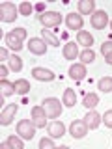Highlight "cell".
Listing matches in <instances>:
<instances>
[{
    "mask_svg": "<svg viewBox=\"0 0 112 149\" xmlns=\"http://www.w3.org/2000/svg\"><path fill=\"white\" fill-rule=\"evenodd\" d=\"M62 106H64V102H60L56 97H47V99L43 101V108H45L47 116H49L50 119L60 118V114H62Z\"/></svg>",
    "mask_w": 112,
    "mask_h": 149,
    "instance_id": "6da1fadb",
    "label": "cell"
},
{
    "mask_svg": "<svg viewBox=\"0 0 112 149\" xmlns=\"http://www.w3.org/2000/svg\"><path fill=\"white\" fill-rule=\"evenodd\" d=\"M37 19H39V22L45 28H56L62 24V13H58V11H43Z\"/></svg>",
    "mask_w": 112,
    "mask_h": 149,
    "instance_id": "7a4b0ae2",
    "label": "cell"
},
{
    "mask_svg": "<svg viewBox=\"0 0 112 149\" xmlns=\"http://www.w3.org/2000/svg\"><path fill=\"white\" fill-rule=\"evenodd\" d=\"M17 134H19L22 140H32V138H34V134H36V125H34V121H30V119H21V121L17 123Z\"/></svg>",
    "mask_w": 112,
    "mask_h": 149,
    "instance_id": "3957f363",
    "label": "cell"
},
{
    "mask_svg": "<svg viewBox=\"0 0 112 149\" xmlns=\"http://www.w3.org/2000/svg\"><path fill=\"white\" fill-rule=\"evenodd\" d=\"M88 125L84 123V119H73L71 121V125H69V134H71L73 138H77V140H80L84 138L88 134Z\"/></svg>",
    "mask_w": 112,
    "mask_h": 149,
    "instance_id": "277c9868",
    "label": "cell"
},
{
    "mask_svg": "<svg viewBox=\"0 0 112 149\" xmlns=\"http://www.w3.org/2000/svg\"><path fill=\"white\" fill-rule=\"evenodd\" d=\"M17 11L19 9L15 8V4H11V2L0 4V19H2L4 22H13L17 19Z\"/></svg>",
    "mask_w": 112,
    "mask_h": 149,
    "instance_id": "5b68a950",
    "label": "cell"
},
{
    "mask_svg": "<svg viewBox=\"0 0 112 149\" xmlns=\"http://www.w3.org/2000/svg\"><path fill=\"white\" fill-rule=\"evenodd\" d=\"M32 121H34V125L37 129H43V127H47V112H45V108L43 106H34L32 108Z\"/></svg>",
    "mask_w": 112,
    "mask_h": 149,
    "instance_id": "8992f818",
    "label": "cell"
},
{
    "mask_svg": "<svg viewBox=\"0 0 112 149\" xmlns=\"http://www.w3.org/2000/svg\"><path fill=\"white\" fill-rule=\"evenodd\" d=\"M92 26L95 28V30H103V28L108 26V15H106V11H103V9L93 11V15H92Z\"/></svg>",
    "mask_w": 112,
    "mask_h": 149,
    "instance_id": "52a82bcc",
    "label": "cell"
},
{
    "mask_svg": "<svg viewBox=\"0 0 112 149\" xmlns=\"http://www.w3.org/2000/svg\"><path fill=\"white\" fill-rule=\"evenodd\" d=\"M32 77H34L36 80H41V82H52L56 78V74L47 67H34L32 69Z\"/></svg>",
    "mask_w": 112,
    "mask_h": 149,
    "instance_id": "ba28073f",
    "label": "cell"
},
{
    "mask_svg": "<svg viewBox=\"0 0 112 149\" xmlns=\"http://www.w3.org/2000/svg\"><path fill=\"white\" fill-rule=\"evenodd\" d=\"M101 121H103V116L97 110H90L86 116H84V123L88 125L90 130H97V127L101 125Z\"/></svg>",
    "mask_w": 112,
    "mask_h": 149,
    "instance_id": "9c48e42d",
    "label": "cell"
},
{
    "mask_svg": "<svg viewBox=\"0 0 112 149\" xmlns=\"http://www.w3.org/2000/svg\"><path fill=\"white\" fill-rule=\"evenodd\" d=\"M19 110V104H8V108H2V114H0V125H9L13 121V118H15Z\"/></svg>",
    "mask_w": 112,
    "mask_h": 149,
    "instance_id": "30bf717a",
    "label": "cell"
},
{
    "mask_svg": "<svg viewBox=\"0 0 112 149\" xmlns=\"http://www.w3.org/2000/svg\"><path fill=\"white\" fill-rule=\"evenodd\" d=\"M28 50H30L32 54H37V56H43L47 52V43L43 39H37V37H32L30 41H28Z\"/></svg>",
    "mask_w": 112,
    "mask_h": 149,
    "instance_id": "8fae6325",
    "label": "cell"
},
{
    "mask_svg": "<svg viewBox=\"0 0 112 149\" xmlns=\"http://www.w3.org/2000/svg\"><path fill=\"white\" fill-rule=\"evenodd\" d=\"M65 22H67V28H69V30H77V32H80L82 26H84V21H82V15H80V13H67Z\"/></svg>",
    "mask_w": 112,
    "mask_h": 149,
    "instance_id": "7c38bea8",
    "label": "cell"
},
{
    "mask_svg": "<svg viewBox=\"0 0 112 149\" xmlns=\"http://www.w3.org/2000/svg\"><path fill=\"white\" fill-rule=\"evenodd\" d=\"M86 74H88V71H86V65L84 63H73L71 67H69V77H71L73 80H82Z\"/></svg>",
    "mask_w": 112,
    "mask_h": 149,
    "instance_id": "4fadbf2b",
    "label": "cell"
},
{
    "mask_svg": "<svg viewBox=\"0 0 112 149\" xmlns=\"http://www.w3.org/2000/svg\"><path fill=\"white\" fill-rule=\"evenodd\" d=\"M4 41H6L8 49H11V50H21L22 49V39L19 36H15L13 32H9L8 36H4Z\"/></svg>",
    "mask_w": 112,
    "mask_h": 149,
    "instance_id": "5bb4252c",
    "label": "cell"
},
{
    "mask_svg": "<svg viewBox=\"0 0 112 149\" xmlns=\"http://www.w3.org/2000/svg\"><path fill=\"white\" fill-rule=\"evenodd\" d=\"M78 43H73V41H67V43L64 45V58L65 60H77L78 58Z\"/></svg>",
    "mask_w": 112,
    "mask_h": 149,
    "instance_id": "9a60e30c",
    "label": "cell"
},
{
    "mask_svg": "<svg viewBox=\"0 0 112 149\" xmlns=\"http://www.w3.org/2000/svg\"><path fill=\"white\" fill-rule=\"evenodd\" d=\"M49 134H50V138H62L64 134H65V125L62 123V121H52V123L49 125Z\"/></svg>",
    "mask_w": 112,
    "mask_h": 149,
    "instance_id": "2e32d148",
    "label": "cell"
},
{
    "mask_svg": "<svg viewBox=\"0 0 112 149\" xmlns=\"http://www.w3.org/2000/svg\"><path fill=\"white\" fill-rule=\"evenodd\" d=\"M77 43L86 47V49H90L93 45V36L90 32H86V30H80V32H77Z\"/></svg>",
    "mask_w": 112,
    "mask_h": 149,
    "instance_id": "e0dca14e",
    "label": "cell"
},
{
    "mask_svg": "<svg viewBox=\"0 0 112 149\" xmlns=\"http://www.w3.org/2000/svg\"><path fill=\"white\" fill-rule=\"evenodd\" d=\"M97 104H99V97H97V93H86V95L82 97V106H86L88 110H93Z\"/></svg>",
    "mask_w": 112,
    "mask_h": 149,
    "instance_id": "ac0fdd59",
    "label": "cell"
},
{
    "mask_svg": "<svg viewBox=\"0 0 112 149\" xmlns=\"http://www.w3.org/2000/svg\"><path fill=\"white\" fill-rule=\"evenodd\" d=\"M93 9H95L93 0H80L78 2V13L80 15H93Z\"/></svg>",
    "mask_w": 112,
    "mask_h": 149,
    "instance_id": "d6986e66",
    "label": "cell"
},
{
    "mask_svg": "<svg viewBox=\"0 0 112 149\" xmlns=\"http://www.w3.org/2000/svg\"><path fill=\"white\" fill-rule=\"evenodd\" d=\"M64 106H67V108H71V106L77 104V93H75V90H71V88H67V90L64 91Z\"/></svg>",
    "mask_w": 112,
    "mask_h": 149,
    "instance_id": "ffe728a7",
    "label": "cell"
},
{
    "mask_svg": "<svg viewBox=\"0 0 112 149\" xmlns=\"http://www.w3.org/2000/svg\"><path fill=\"white\" fill-rule=\"evenodd\" d=\"M41 36H43V41H45L47 45H52V47H58V45H60V39H58V36H54L52 32L49 30V28L41 30Z\"/></svg>",
    "mask_w": 112,
    "mask_h": 149,
    "instance_id": "44dd1931",
    "label": "cell"
},
{
    "mask_svg": "<svg viewBox=\"0 0 112 149\" xmlns=\"http://www.w3.org/2000/svg\"><path fill=\"white\" fill-rule=\"evenodd\" d=\"M13 84H15V93H19V95H26L30 91V82L24 80V78H19Z\"/></svg>",
    "mask_w": 112,
    "mask_h": 149,
    "instance_id": "7402d4cb",
    "label": "cell"
},
{
    "mask_svg": "<svg viewBox=\"0 0 112 149\" xmlns=\"http://www.w3.org/2000/svg\"><path fill=\"white\" fill-rule=\"evenodd\" d=\"M78 58H80V63H92L93 60H95V52H93L92 49H84L80 54H78Z\"/></svg>",
    "mask_w": 112,
    "mask_h": 149,
    "instance_id": "603a6c76",
    "label": "cell"
},
{
    "mask_svg": "<svg viewBox=\"0 0 112 149\" xmlns=\"http://www.w3.org/2000/svg\"><path fill=\"white\" fill-rule=\"evenodd\" d=\"M97 88H99L101 91H105V93L112 91V77H103V78H99Z\"/></svg>",
    "mask_w": 112,
    "mask_h": 149,
    "instance_id": "cb8c5ba5",
    "label": "cell"
},
{
    "mask_svg": "<svg viewBox=\"0 0 112 149\" xmlns=\"http://www.w3.org/2000/svg\"><path fill=\"white\" fill-rule=\"evenodd\" d=\"M0 90H2V95H13L15 93V84H11L6 78H2L0 80Z\"/></svg>",
    "mask_w": 112,
    "mask_h": 149,
    "instance_id": "d4e9b609",
    "label": "cell"
},
{
    "mask_svg": "<svg viewBox=\"0 0 112 149\" xmlns=\"http://www.w3.org/2000/svg\"><path fill=\"white\" fill-rule=\"evenodd\" d=\"M9 69H11V71H15V73H19V71H22V60L19 58V56H15L13 54L11 58H9Z\"/></svg>",
    "mask_w": 112,
    "mask_h": 149,
    "instance_id": "484cf974",
    "label": "cell"
},
{
    "mask_svg": "<svg viewBox=\"0 0 112 149\" xmlns=\"http://www.w3.org/2000/svg\"><path fill=\"white\" fill-rule=\"evenodd\" d=\"M8 143H9V147H11V149H24L21 136H9L8 138Z\"/></svg>",
    "mask_w": 112,
    "mask_h": 149,
    "instance_id": "4316f807",
    "label": "cell"
},
{
    "mask_svg": "<svg viewBox=\"0 0 112 149\" xmlns=\"http://www.w3.org/2000/svg\"><path fill=\"white\" fill-rule=\"evenodd\" d=\"M19 13H21L22 17L32 15V4H30V2H22L21 6H19Z\"/></svg>",
    "mask_w": 112,
    "mask_h": 149,
    "instance_id": "83f0119b",
    "label": "cell"
},
{
    "mask_svg": "<svg viewBox=\"0 0 112 149\" xmlns=\"http://www.w3.org/2000/svg\"><path fill=\"white\" fill-rule=\"evenodd\" d=\"M39 149H54L52 138H41L39 140Z\"/></svg>",
    "mask_w": 112,
    "mask_h": 149,
    "instance_id": "f1b7e54d",
    "label": "cell"
},
{
    "mask_svg": "<svg viewBox=\"0 0 112 149\" xmlns=\"http://www.w3.org/2000/svg\"><path fill=\"white\" fill-rule=\"evenodd\" d=\"M101 54L105 56H108V54H112V41H105V43L101 45Z\"/></svg>",
    "mask_w": 112,
    "mask_h": 149,
    "instance_id": "f546056e",
    "label": "cell"
},
{
    "mask_svg": "<svg viewBox=\"0 0 112 149\" xmlns=\"http://www.w3.org/2000/svg\"><path fill=\"white\" fill-rule=\"evenodd\" d=\"M103 123L108 129H112V110H106L105 114H103Z\"/></svg>",
    "mask_w": 112,
    "mask_h": 149,
    "instance_id": "4dcf8cb0",
    "label": "cell"
},
{
    "mask_svg": "<svg viewBox=\"0 0 112 149\" xmlns=\"http://www.w3.org/2000/svg\"><path fill=\"white\" fill-rule=\"evenodd\" d=\"M11 32H13L15 36H19V37H21L22 41L26 39V28H15V30H11Z\"/></svg>",
    "mask_w": 112,
    "mask_h": 149,
    "instance_id": "1f68e13d",
    "label": "cell"
},
{
    "mask_svg": "<svg viewBox=\"0 0 112 149\" xmlns=\"http://www.w3.org/2000/svg\"><path fill=\"white\" fill-rule=\"evenodd\" d=\"M0 58H2V62H9V58H11V56H8V49L6 47H2V49H0Z\"/></svg>",
    "mask_w": 112,
    "mask_h": 149,
    "instance_id": "d6a6232c",
    "label": "cell"
},
{
    "mask_svg": "<svg viewBox=\"0 0 112 149\" xmlns=\"http://www.w3.org/2000/svg\"><path fill=\"white\" fill-rule=\"evenodd\" d=\"M0 77H2V78H6L8 77V67H6V65H0Z\"/></svg>",
    "mask_w": 112,
    "mask_h": 149,
    "instance_id": "836d02e7",
    "label": "cell"
},
{
    "mask_svg": "<svg viewBox=\"0 0 112 149\" xmlns=\"http://www.w3.org/2000/svg\"><path fill=\"white\" fill-rule=\"evenodd\" d=\"M105 60H106V63H110V65H112V54H108V56H106Z\"/></svg>",
    "mask_w": 112,
    "mask_h": 149,
    "instance_id": "e575fe53",
    "label": "cell"
},
{
    "mask_svg": "<svg viewBox=\"0 0 112 149\" xmlns=\"http://www.w3.org/2000/svg\"><path fill=\"white\" fill-rule=\"evenodd\" d=\"M2 149H11V147H9V143H8V142H4V143H2Z\"/></svg>",
    "mask_w": 112,
    "mask_h": 149,
    "instance_id": "d590c367",
    "label": "cell"
},
{
    "mask_svg": "<svg viewBox=\"0 0 112 149\" xmlns=\"http://www.w3.org/2000/svg\"><path fill=\"white\" fill-rule=\"evenodd\" d=\"M110 28H112V22H110Z\"/></svg>",
    "mask_w": 112,
    "mask_h": 149,
    "instance_id": "8d00e7d4",
    "label": "cell"
}]
</instances>
